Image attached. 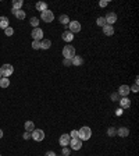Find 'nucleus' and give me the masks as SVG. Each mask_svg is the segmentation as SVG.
Masks as SVG:
<instances>
[{
    "mask_svg": "<svg viewBox=\"0 0 139 156\" xmlns=\"http://www.w3.org/2000/svg\"><path fill=\"white\" fill-rule=\"evenodd\" d=\"M91 137H92V130L89 128V127L85 125V127H81V128L78 130V138H79L82 142L91 140Z\"/></svg>",
    "mask_w": 139,
    "mask_h": 156,
    "instance_id": "obj_1",
    "label": "nucleus"
},
{
    "mask_svg": "<svg viewBox=\"0 0 139 156\" xmlns=\"http://www.w3.org/2000/svg\"><path fill=\"white\" fill-rule=\"evenodd\" d=\"M13 73H14V67L11 64H3L0 67V74H1V77H4V78H9Z\"/></svg>",
    "mask_w": 139,
    "mask_h": 156,
    "instance_id": "obj_2",
    "label": "nucleus"
},
{
    "mask_svg": "<svg viewBox=\"0 0 139 156\" xmlns=\"http://www.w3.org/2000/svg\"><path fill=\"white\" fill-rule=\"evenodd\" d=\"M63 56H64V59H72L75 56V48L72 45H65L64 49H63Z\"/></svg>",
    "mask_w": 139,
    "mask_h": 156,
    "instance_id": "obj_3",
    "label": "nucleus"
},
{
    "mask_svg": "<svg viewBox=\"0 0 139 156\" xmlns=\"http://www.w3.org/2000/svg\"><path fill=\"white\" fill-rule=\"evenodd\" d=\"M40 18H42V21L43 22H48V24H50V22H53L54 20V14H53V11L52 10H45L40 13Z\"/></svg>",
    "mask_w": 139,
    "mask_h": 156,
    "instance_id": "obj_4",
    "label": "nucleus"
},
{
    "mask_svg": "<svg viewBox=\"0 0 139 156\" xmlns=\"http://www.w3.org/2000/svg\"><path fill=\"white\" fill-rule=\"evenodd\" d=\"M31 137H32L33 141L40 142V141L45 140V131H43V130H39V128H35L32 132H31Z\"/></svg>",
    "mask_w": 139,
    "mask_h": 156,
    "instance_id": "obj_5",
    "label": "nucleus"
},
{
    "mask_svg": "<svg viewBox=\"0 0 139 156\" xmlns=\"http://www.w3.org/2000/svg\"><path fill=\"white\" fill-rule=\"evenodd\" d=\"M70 149H72V151H79L81 148H82V141L79 138H71L70 141Z\"/></svg>",
    "mask_w": 139,
    "mask_h": 156,
    "instance_id": "obj_6",
    "label": "nucleus"
},
{
    "mask_svg": "<svg viewBox=\"0 0 139 156\" xmlns=\"http://www.w3.org/2000/svg\"><path fill=\"white\" fill-rule=\"evenodd\" d=\"M31 36L33 38V41H42L43 39V31L42 28H33L32 32H31Z\"/></svg>",
    "mask_w": 139,
    "mask_h": 156,
    "instance_id": "obj_7",
    "label": "nucleus"
},
{
    "mask_svg": "<svg viewBox=\"0 0 139 156\" xmlns=\"http://www.w3.org/2000/svg\"><path fill=\"white\" fill-rule=\"evenodd\" d=\"M68 27H70V32H72V33H78L81 31V22L79 21H70L68 24Z\"/></svg>",
    "mask_w": 139,
    "mask_h": 156,
    "instance_id": "obj_8",
    "label": "nucleus"
},
{
    "mask_svg": "<svg viewBox=\"0 0 139 156\" xmlns=\"http://www.w3.org/2000/svg\"><path fill=\"white\" fill-rule=\"evenodd\" d=\"M129 92H131L129 85H120L117 93L120 95V98H125V96H128V95H129Z\"/></svg>",
    "mask_w": 139,
    "mask_h": 156,
    "instance_id": "obj_9",
    "label": "nucleus"
},
{
    "mask_svg": "<svg viewBox=\"0 0 139 156\" xmlns=\"http://www.w3.org/2000/svg\"><path fill=\"white\" fill-rule=\"evenodd\" d=\"M70 141H71V137L70 134H61L59 138V144L61 146H68L70 145Z\"/></svg>",
    "mask_w": 139,
    "mask_h": 156,
    "instance_id": "obj_10",
    "label": "nucleus"
},
{
    "mask_svg": "<svg viewBox=\"0 0 139 156\" xmlns=\"http://www.w3.org/2000/svg\"><path fill=\"white\" fill-rule=\"evenodd\" d=\"M117 14L116 13H107V16L104 17V20H106V22L109 24V25H113L114 22H117Z\"/></svg>",
    "mask_w": 139,
    "mask_h": 156,
    "instance_id": "obj_11",
    "label": "nucleus"
},
{
    "mask_svg": "<svg viewBox=\"0 0 139 156\" xmlns=\"http://www.w3.org/2000/svg\"><path fill=\"white\" fill-rule=\"evenodd\" d=\"M120 108L123 109H128V108H131V99H129L128 96H125V98H120Z\"/></svg>",
    "mask_w": 139,
    "mask_h": 156,
    "instance_id": "obj_12",
    "label": "nucleus"
},
{
    "mask_svg": "<svg viewBox=\"0 0 139 156\" xmlns=\"http://www.w3.org/2000/svg\"><path fill=\"white\" fill-rule=\"evenodd\" d=\"M117 135H120L121 138H127L129 135V128L128 127H120V128H117Z\"/></svg>",
    "mask_w": 139,
    "mask_h": 156,
    "instance_id": "obj_13",
    "label": "nucleus"
},
{
    "mask_svg": "<svg viewBox=\"0 0 139 156\" xmlns=\"http://www.w3.org/2000/svg\"><path fill=\"white\" fill-rule=\"evenodd\" d=\"M61 38L64 42H72V39H74V33L70 32V31H64V32L61 33Z\"/></svg>",
    "mask_w": 139,
    "mask_h": 156,
    "instance_id": "obj_14",
    "label": "nucleus"
},
{
    "mask_svg": "<svg viewBox=\"0 0 139 156\" xmlns=\"http://www.w3.org/2000/svg\"><path fill=\"white\" fill-rule=\"evenodd\" d=\"M103 33L106 35V36H111V35H114V27L113 25H104L103 27Z\"/></svg>",
    "mask_w": 139,
    "mask_h": 156,
    "instance_id": "obj_15",
    "label": "nucleus"
},
{
    "mask_svg": "<svg viewBox=\"0 0 139 156\" xmlns=\"http://www.w3.org/2000/svg\"><path fill=\"white\" fill-rule=\"evenodd\" d=\"M71 63H72V66L78 67V66H82V64H84V59H82L81 56H77V54H75L74 57L71 59Z\"/></svg>",
    "mask_w": 139,
    "mask_h": 156,
    "instance_id": "obj_16",
    "label": "nucleus"
},
{
    "mask_svg": "<svg viewBox=\"0 0 139 156\" xmlns=\"http://www.w3.org/2000/svg\"><path fill=\"white\" fill-rule=\"evenodd\" d=\"M52 48V41L50 39H42L40 41V49L43 50H48V49Z\"/></svg>",
    "mask_w": 139,
    "mask_h": 156,
    "instance_id": "obj_17",
    "label": "nucleus"
},
{
    "mask_svg": "<svg viewBox=\"0 0 139 156\" xmlns=\"http://www.w3.org/2000/svg\"><path fill=\"white\" fill-rule=\"evenodd\" d=\"M11 13H13V14H14L18 20H24V18L27 17L25 11H22V10H13V9H11Z\"/></svg>",
    "mask_w": 139,
    "mask_h": 156,
    "instance_id": "obj_18",
    "label": "nucleus"
},
{
    "mask_svg": "<svg viewBox=\"0 0 139 156\" xmlns=\"http://www.w3.org/2000/svg\"><path fill=\"white\" fill-rule=\"evenodd\" d=\"M24 127H25V131H28V132H32L33 130H35V123H33V121H31V120H28V121H25Z\"/></svg>",
    "mask_w": 139,
    "mask_h": 156,
    "instance_id": "obj_19",
    "label": "nucleus"
},
{
    "mask_svg": "<svg viewBox=\"0 0 139 156\" xmlns=\"http://www.w3.org/2000/svg\"><path fill=\"white\" fill-rule=\"evenodd\" d=\"M9 18H7V17H4V16H1L0 17V28H3V29H6V28L7 27H10V25H9Z\"/></svg>",
    "mask_w": 139,
    "mask_h": 156,
    "instance_id": "obj_20",
    "label": "nucleus"
},
{
    "mask_svg": "<svg viewBox=\"0 0 139 156\" xmlns=\"http://www.w3.org/2000/svg\"><path fill=\"white\" fill-rule=\"evenodd\" d=\"M35 7H36V10L38 11H45V10H48V4L45 3V1H38L36 4H35Z\"/></svg>",
    "mask_w": 139,
    "mask_h": 156,
    "instance_id": "obj_21",
    "label": "nucleus"
},
{
    "mask_svg": "<svg viewBox=\"0 0 139 156\" xmlns=\"http://www.w3.org/2000/svg\"><path fill=\"white\" fill-rule=\"evenodd\" d=\"M24 1L22 0H14L13 1V10H21Z\"/></svg>",
    "mask_w": 139,
    "mask_h": 156,
    "instance_id": "obj_22",
    "label": "nucleus"
},
{
    "mask_svg": "<svg viewBox=\"0 0 139 156\" xmlns=\"http://www.w3.org/2000/svg\"><path fill=\"white\" fill-rule=\"evenodd\" d=\"M59 21H60V24H63V25H68V24H70V18H68L67 14H61L60 18H59Z\"/></svg>",
    "mask_w": 139,
    "mask_h": 156,
    "instance_id": "obj_23",
    "label": "nucleus"
},
{
    "mask_svg": "<svg viewBox=\"0 0 139 156\" xmlns=\"http://www.w3.org/2000/svg\"><path fill=\"white\" fill-rule=\"evenodd\" d=\"M0 86H1V88H9V86H10V80L1 77V78H0Z\"/></svg>",
    "mask_w": 139,
    "mask_h": 156,
    "instance_id": "obj_24",
    "label": "nucleus"
},
{
    "mask_svg": "<svg viewBox=\"0 0 139 156\" xmlns=\"http://www.w3.org/2000/svg\"><path fill=\"white\" fill-rule=\"evenodd\" d=\"M96 24H97V27H104V25H107V22L106 20H104V17H97V20H96Z\"/></svg>",
    "mask_w": 139,
    "mask_h": 156,
    "instance_id": "obj_25",
    "label": "nucleus"
},
{
    "mask_svg": "<svg viewBox=\"0 0 139 156\" xmlns=\"http://www.w3.org/2000/svg\"><path fill=\"white\" fill-rule=\"evenodd\" d=\"M29 24H31L33 28H38V25H39V18H38V17H32V18L29 20Z\"/></svg>",
    "mask_w": 139,
    "mask_h": 156,
    "instance_id": "obj_26",
    "label": "nucleus"
},
{
    "mask_svg": "<svg viewBox=\"0 0 139 156\" xmlns=\"http://www.w3.org/2000/svg\"><path fill=\"white\" fill-rule=\"evenodd\" d=\"M107 135H109V137H114V135H117V128L110 127V128L107 130Z\"/></svg>",
    "mask_w": 139,
    "mask_h": 156,
    "instance_id": "obj_27",
    "label": "nucleus"
},
{
    "mask_svg": "<svg viewBox=\"0 0 139 156\" xmlns=\"http://www.w3.org/2000/svg\"><path fill=\"white\" fill-rule=\"evenodd\" d=\"M71 153V149H70L68 146H63V149H61V155L63 156H70Z\"/></svg>",
    "mask_w": 139,
    "mask_h": 156,
    "instance_id": "obj_28",
    "label": "nucleus"
},
{
    "mask_svg": "<svg viewBox=\"0 0 139 156\" xmlns=\"http://www.w3.org/2000/svg\"><path fill=\"white\" fill-rule=\"evenodd\" d=\"M110 99H111L113 102H118L120 100V95H118L117 92H113L111 95H110Z\"/></svg>",
    "mask_w": 139,
    "mask_h": 156,
    "instance_id": "obj_29",
    "label": "nucleus"
},
{
    "mask_svg": "<svg viewBox=\"0 0 139 156\" xmlns=\"http://www.w3.org/2000/svg\"><path fill=\"white\" fill-rule=\"evenodd\" d=\"M13 33H14V29H13L11 27H7L4 29V35H6V36H11Z\"/></svg>",
    "mask_w": 139,
    "mask_h": 156,
    "instance_id": "obj_30",
    "label": "nucleus"
},
{
    "mask_svg": "<svg viewBox=\"0 0 139 156\" xmlns=\"http://www.w3.org/2000/svg\"><path fill=\"white\" fill-rule=\"evenodd\" d=\"M31 45H32V49H35V50L40 49V41H33Z\"/></svg>",
    "mask_w": 139,
    "mask_h": 156,
    "instance_id": "obj_31",
    "label": "nucleus"
},
{
    "mask_svg": "<svg viewBox=\"0 0 139 156\" xmlns=\"http://www.w3.org/2000/svg\"><path fill=\"white\" fill-rule=\"evenodd\" d=\"M63 64H64L65 67H71L72 63H71V60H70V59H63Z\"/></svg>",
    "mask_w": 139,
    "mask_h": 156,
    "instance_id": "obj_32",
    "label": "nucleus"
},
{
    "mask_svg": "<svg viewBox=\"0 0 139 156\" xmlns=\"http://www.w3.org/2000/svg\"><path fill=\"white\" fill-rule=\"evenodd\" d=\"M70 137H71V138H78V130H72V131L70 132Z\"/></svg>",
    "mask_w": 139,
    "mask_h": 156,
    "instance_id": "obj_33",
    "label": "nucleus"
},
{
    "mask_svg": "<svg viewBox=\"0 0 139 156\" xmlns=\"http://www.w3.org/2000/svg\"><path fill=\"white\" fill-rule=\"evenodd\" d=\"M129 89H131L132 92H135V93H136V92L139 91V89H138V84H134L132 86H129Z\"/></svg>",
    "mask_w": 139,
    "mask_h": 156,
    "instance_id": "obj_34",
    "label": "nucleus"
},
{
    "mask_svg": "<svg viewBox=\"0 0 139 156\" xmlns=\"http://www.w3.org/2000/svg\"><path fill=\"white\" fill-rule=\"evenodd\" d=\"M22 138H24V140H29V138H31V132L25 131V132H24V135H22Z\"/></svg>",
    "mask_w": 139,
    "mask_h": 156,
    "instance_id": "obj_35",
    "label": "nucleus"
},
{
    "mask_svg": "<svg viewBox=\"0 0 139 156\" xmlns=\"http://www.w3.org/2000/svg\"><path fill=\"white\" fill-rule=\"evenodd\" d=\"M45 156H57V155H56V152H53V151H48L45 153Z\"/></svg>",
    "mask_w": 139,
    "mask_h": 156,
    "instance_id": "obj_36",
    "label": "nucleus"
},
{
    "mask_svg": "<svg viewBox=\"0 0 139 156\" xmlns=\"http://www.w3.org/2000/svg\"><path fill=\"white\" fill-rule=\"evenodd\" d=\"M107 4H109V1H107V0H102V1L99 3V6H100V7H106Z\"/></svg>",
    "mask_w": 139,
    "mask_h": 156,
    "instance_id": "obj_37",
    "label": "nucleus"
},
{
    "mask_svg": "<svg viewBox=\"0 0 139 156\" xmlns=\"http://www.w3.org/2000/svg\"><path fill=\"white\" fill-rule=\"evenodd\" d=\"M123 113H124V110H123V109H121V108H118L117 110H116V114H117V116H121V114H123Z\"/></svg>",
    "mask_w": 139,
    "mask_h": 156,
    "instance_id": "obj_38",
    "label": "nucleus"
},
{
    "mask_svg": "<svg viewBox=\"0 0 139 156\" xmlns=\"http://www.w3.org/2000/svg\"><path fill=\"white\" fill-rule=\"evenodd\" d=\"M3 138V130H0V140Z\"/></svg>",
    "mask_w": 139,
    "mask_h": 156,
    "instance_id": "obj_39",
    "label": "nucleus"
},
{
    "mask_svg": "<svg viewBox=\"0 0 139 156\" xmlns=\"http://www.w3.org/2000/svg\"><path fill=\"white\" fill-rule=\"evenodd\" d=\"M0 78H1V74H0Z\"/></svg>",
    "mask_w": 139,
    "mask_h": 156,
    "instance_id": "obj_40",
    "label": "nucleus"
},
{
    "mask_svg": "<svg viewBox=\"0 0 139 156\" xmlns=\"http://www.w3.org/2000/svg\"><path fill=\"white\" fill-rule=\"evenodd\" d=\"M60 156H63V155H60Z\"/></svg>",
    "mask_w": 139,
    "mask_h": 156,
    "instance_id": "obj_41",
    "label": "nucleus"
},
{
    "mask_svg": "<svg viewBox=\"0 0 139 156\" xmlns=\"http://www.w3.org/2000/svg\"><path fill=\"white\" fill-rule=\"evenodd\" d=\"M0 156H1V155H0Z\"/></svg>",
    "mask_w": 139,
    "mask_h": 156,
    "instance_id": "obj_42",
    "label": "nucleus"
}]
</instances>
